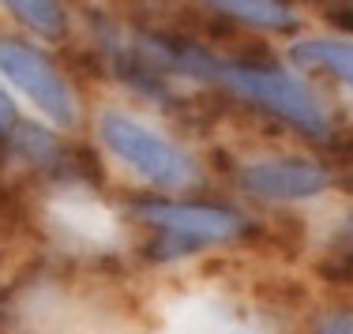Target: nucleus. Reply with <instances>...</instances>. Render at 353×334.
Returning <instances> with one entry per match:
<instances>
[{
  "mask_svg": "<svg viewBox=\"0 0 353 334\" xmlns=\"http://www.w3.org/2000/svg\"><path fill=\"white\" fill-rule=\"evenodd\" d=\"M158 53L188 75H203V79L225 83L233 94L263 105L267 113L290 121L293 128H301L305 136H316V139L331 136V121H327L319 98L297 79V75L282 72L279 64H271V61H214V56L199 53V49H192V45H170L165 49L162 41H158Z\"/></svg>",
  "mask_w": 353,
  "mask_h": 334,
  "instance_id": "f257e3e1",
  "label": "nucleus"
},
{
  "mask_svg": "<svg viewBox=\"0 0 353 334\" xmlns=\"http://www.w3.org/2000/svg\"><path fill=\"white\" fill-rule=\"evenodd\" d=\"M98 136H102V143L113 150L128 169H136L143 180H150V185H158V188L196 185V165H192V158L184 154L173 139H165L162 132L139 124L136 116L105 109L98 116Z\"/></svg>",
  "mask_w": 353,
  "mask_h": 334,
  "instance_id": "f03ea898",
  "label": "nucleus"
},
{
  "mask_svg": "<svg viewBox=\"0 0 353 334\" xmlns=\"http://www.w3.org/2000/svg\"><path fill=\"white\" fill-rule=\"evenodd\" d=\"M0 75L15 83L57 128H75V121H79L75 98L46 53H38L34 45L19 38H0Z\"/></svg>",
  "mask_w": 353,
  "mask_h": 334,
  "instance_id": "7ed1b4c3",
  "label": "nucleus"
},
{
  "mask_svg": "<svg viewBox=\"0 0 353 334\" xmlns=\"http://www.w3.org/2000/svg\"><path fill=\"white\" fill-rule=\"evenodd\" d=\"M132 211L143 222L165 229L173 240H233L245 233V218L222 207H199V203H136Z\"/></svg>",
  "mask_w": 353,
  "mask_h": 334,
  "instance_id": "20e7f679",
  "label": "nucleus"
},
{
  "mask_svg": "<svg viewBox=\"0 0 353 334\" xmlns=\"http://www.w3.org/2000/svg\"><path fill=\"white\" fill-rule=\"evenodd\" d=\"M245 191L259 199H308L331 185V173L305 158H279V162H256L241 173Z\"/></svg>",
  "mask_w": 353,
  "mask_h": 334,
  "instance_id": "39448f33",
  "label": "nucleus"
},
{
  "mask_svg": "<svg viewBox=\"0 0 353 334\" xmlns=\"http://www.w3.org/2000/svg\"><path fill=\"white\" fill-rule=\"evenodd\" d=\"M293 64L301 68H319L339 75L342 83L353 87V41H334V38H305L290 49Z\"/></svg>",
  "mask_w": 353,
  "mask_h": 334,
  "instance_id": "423d86ee",
  "label": "nucleus"
},
{
  "mask_svg": "<svg viewBox=\"0 0 353 334\" xmlns=\"http://www.w3.org/2000/svg\"><path fill=\"white\" fill-rule=\"evenodd\" d=\"M214 12L241 23H256V27H271V30H285L297 23L293 8L274 4V0H222V4H214Z\"/></svg>",
  "mask_w": 353,
  "mask_h": 334,
  "instance_id": "0eeeda50",
  "label": "nucleus"
},
{
  "mask_svg": "<svg viewBox=\"0 0 353 334\" xmlns=\"http://www.w3.org/2000/svg\"><path fill=\"white\" fill-rule=\"evenodd\" d=\"M8 12L19 15L27 27H34L38 34H64V23H68V15H64L61 4H49V0H8Z\"/></svg>",
  "mask_w": 353,
  "mask_h": 334,
  "instance_id": "6e6552de",
  "label": "nucleus"
},
{
  "mask_svg": "<svg viewBox=\"0 0 353 334\" xmlns=\"http://www.w3.org/2000/svg\"><path fill=\"white\" fill-rule=\"evenodd\" d=\"M319 278L327 282V286H353V240L342 248H334V252H327L323 260H319Z\"/></svg>",
  "mask_w": 353,
  "mask_h": 334,
  "instance_id": "1a4fd4ad",
  "label": "nucleus"
},
{
  "mask_svg": "<svg viewBox=\"0 0 353 334\" xmlns=\"http://www.w3.org/2000/svg\"><path fill=\"white\" fill-rule=\"evenodd\" d=\"M327 150H331L339 162H346L353 165V128H339V132H331L327 136Z\"/></svg>",
  "mask_w": 353,
  "mask_h": 334,
  "instance_id": "9d476101",
  "label": "nucleus"
},
{
  "mask_svg": "<svg viewBox=\"0 0 353 334\" xmlns=\"http://www.w3.org/2000/svg\"><path fill=\"white\" fill-rule=\"evenodd\" d=\"M319 334H353V315H334V320H327Z\"/></svg>",
  "mask_w": 353,
  "mask_h": 334,
  "instance_id": "9b49d317",
  "label": "nucleus"
},
{
  "mask_svg": "<svg viewBox=\"0 0 353 334\" xmlns=\"http://www.w3.org/2000/svg\"><path fill=\"white\" fill-rule=\"evenodd\" d=\"M12 124H15V105L8 102V94L0 90V132H4V128H12Z\"/></svg>",
  "mask_w": 353,
  "mask_h": 334,
  "instance_id": "f8f14e48",
  "label": "nucleus"
}]
</instances>
